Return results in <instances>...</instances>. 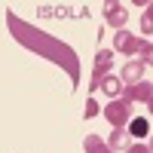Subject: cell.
I'll use <instances>...</instances> for the list:
<instances>
[{"instance_id": "obj_1", "label": "cell", "mask_w": 153, "mask_h": 153, "mask_svg": "<svg viewBox=\"0 0 153 153\" xmlns=\"http://www.w3.org/2000/svg\"><path fill=\"white\" fill-rule=\"evenodd\" d=\"M132 135H138V138L147 135V120H135L132 123Z\"/></svg>"}, {"instance_id": "obj_2", "label": "cell", "mask_w": 153, "mask_h": 153, "mask_svg": "<svg viewBox=\"0 0 153 153\" xmlns=\"http://www.w3.org/2000/svg\"><path fill=\"white\" fill-rule=\"evenodd\" d=\"M147 61H153V49H147Z\"/></svg>"}, {"instance_id": "obj_3", "label": "cell", "mask_w": 153, "mask_h": 153, "mask_svg": "<svg viewBox=\"0 0 153 153\" xmlns=\"http://www.w3.org/2000/svg\"><path fill=\"white\" fill-rule=\"evenodd\" d=\"M150 110H153V101H150Z\"/></svg>"}]
</instances>
